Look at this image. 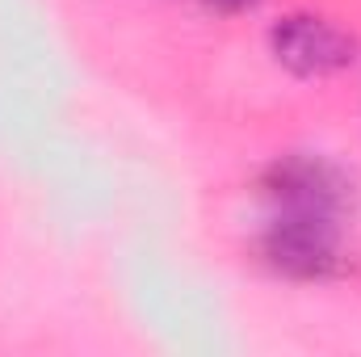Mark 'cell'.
Returning <instances> with one entry per match:
<instances>
[{"instance_id": "6da1fadb", "label": "cell", "mask_w": 361, "mask_h": 357, "mask_svg": "<svg viewBox=\"0 0 361 357\" xmlns=\"http://www.w3.org/2000/svg\"><path fill=\"white\" fill-rule=\"evenodd\" d=\"M345 236H349V223L341 219L269 210L261 227V261L290 282H328V277H341L349 265Z\"/></svg>"}, {"instance_id": "3957f363", "label": "cell", "mask_w": 361, "mask_h": 357, "mask_svg": "<svg viewBox=\"0 0 361 357\" xmlns=\"http://www.w3.org/2000/svg\"><path fill=\"white\" fill-rule=\"evenodd\" d=\"M269 55L298 80H328L357 63V38L319 13H286L269 30Z\"/></svg>"}, {"instance_id": "7a4b0ae2", "label": "cell", "mask_w": 361, "mask_h": 357, "mask_svg": "<svg viewBox=\"0 0 361 357\" xmlns=\"http://www.w3.org/2000/svg\"><path fill=\"white\" fill-rule=\"evenodd\" d=\"M261 198L277 214H315V219L349 223L357 189L336 160L294 152V156H277L261 173Z\"/></svg>"}, {"instance_id": "277c9868", "label": "cell", "mask_w": 361, "mask_h": 357, "mask_svg": "<svg viewBox=\"0 0 361 357\" xmlns=\"http://www.w3.org/2000/svg\"><path fill=\"white\" fill-rule=\"evenodd\" d=\"M210 8H219V13H244V8H252L257 0H206Z\"/></svg>"}]
</instances>
